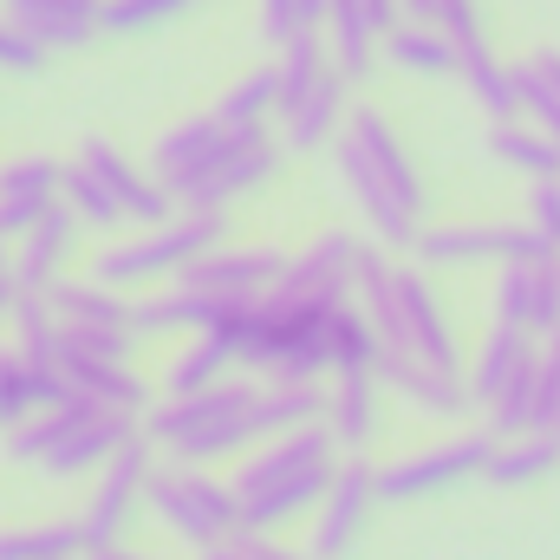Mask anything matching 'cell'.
<instances>
[{
    "label": "cell",
    "instance_id": "6da1fadb",
    "mask_svg": "<svg viewBox=\"0 0 560 560\" xmlns=\"http://www.w3.org/2000/svg\"><path fill=\"white\" fill-rule=\"evenodd\" d=\"M235 365H255L261 378H339V372H378V332L359 300H300L261 293L209 326Z\"/></svg>",
    "mask_w": 560,
    "mask_h": 560
},
{
    "label": "cell",
    "instance_id": "7a4b0ae2",
    "mask_svg": "<svg viewBox=\"0 0 560 560\" xmlns=\"http://www.w3.org/2000/svg\"><path fill=\"white\" fill-rule=\"evenodd\" d=\"M332 163H339V183L346 196L359 202L365 229L385 242V248H418V235L430 229V189H423L418 156L405 150V138L392 131V118L378 105H352V125L346 138L332 143Z\"/></svg>",
    "mask_w": 560,
    "mask_h": 560
},
{
    "label": "cell",
    "instance_id": "3957f363",
    "mask_svg": "<svg viewBox=\"0 0 560 560\" xmlns=\"http://www.w3.org/2000/svg\"><path fill=\"white\" fill-rule=\"evenodd\" d=\"M359 306L378 332V352H398V359H423V365H443V372H463V346H456V326L436 300V280L423 261H405L398 248L372 242L365 248V268H359Z\"/></svg>",
    "mask_w": 560,
    "mask_h": 560
},
{
    "label": "cell",
    "instance_id": "277c9868",
    "mask_svg": "<svg viewBox=\"0 0 560 560\" xmlns=\"http://www.w3.org/2000/svg\"><path fill=\"white\" fill-rule=\"evenodd\" d=\"M339 463H346V456H339V443H332L326 423L268 436V443L235 469V495H242L248 528L275 535V528H287L293 515L319 509L326 489H332V476H339Z\"/></svg>",
    "mask_w": 560,
    "mask_h": 560
},
{
    "label": "cell",
    "instance_id": "5b68a950",
    "mask_svg": "<svg viewBox=\"0 0 560 560\" xmlns=\"http://www.w3.org/2000/svg\"><path fill=\"white\" fill-rule=\"evenodd\" d=\"M143 436L163 450V463H202L215 469L222 456L268 443L261 436V378H222L196 398H156L143 411Z\"/></svg>",
    "mask_w": 560,
    "mask_h": 560
},
{
    "label": "cell",
    "instance_id": "8992f818",
    "mask_svg": "<svg viewBox=\"0 0 560 560\" xmlns=\"http://www.w3.org/2000/svg\"><path fill=\"white\" fill-rule=\"evenodd\" d=\"M138 430L143 418H131V411L92 405V398H59L26 423H13L0 436V450H7V463H39L46 476H85V469H105Z\"/></svg>",
    "mask_w": 560,
    "mask_h": 560
},
{
    "label": "cell",
    "instance_id": "52a82bcc",
    "mask_svg": "<svg viewBox=\"0 0 560 560\" xmlns=\"http://www.w3.org/2000/svg\"><path fill=\"white\" fill-rule=\"evenodd\" d=\"M222 235H229L222 215L183 209V215L163 222V229H143V235H125V242L98 248L92 280H105V287H118V293H131V287H170L176 275H189L202 255H215Z\"/></svg>",
    "mask_w": 560,
    "mask_h": 560
},
{
    "label": "cell",
    "instance_id": "ba28073f",
    "mask_svg": "<svg viewBox=\"0 0 560 560\" xmlns=\"http://www.w3.org/2000/svg\"><path fill=\"white\" fill-rule=\"evenodd\" d=\"M150 515L176 541H189V548H222L229 535L248 528L235 476H215L202 463H156V476H150Z\"/></svg>",
    "mask_w": 560,
    "mask_h": 560
},
{
    "label": "cell",
    "instance_id": "9c48e42d",
    "mask_svg": "<svg viewBox=\"0 0 560 560\" xmlns=\"http://www.w3.org/2000/svg\"><path fill=\"white\" fill-rule=\"evenodd\" d=\"M150 476H156V443L138 430V436L98 469V489H92V502H85V515H79L92 555H98V548H118V541L131 535L138 509H150Z\"/></svg>",
    "mask_w": 560,
    "mask_h": 560
},
{
    "label": "cell",
    "instance_id": "30bf717a",
    "mask_svg": "<svg viewBox=\"0 0 560 560\" xmlns=\"http://www.w3.org/2000/svg\"><path fill=\"white\" fill-rule=\"evenodd\" d=\"M502 436L489 430H469V436H443L418 456H398L378 469V502H423V495H443L469 476H489V456H495Z\"/></svg>",
    "mask_w": 560,
    "mask_h": 560
},
{
    "label": "cell",
    "instance_id": "8fae6325",
    "mask_svg": "<svg viewBox=\"0 0 560 560\" xmlns=\"http://www.w3.org/2000/svg\"><path fill=\"white\" fill-rule=\"evenodd\" d=\"M555 248L535 235V222H436L423 229L411 261L423 268H469V261H548Z\"/></svg>",
    "mask_w": 560,
    "mask_h": 560
},
{
    "label": "cell",
    "instance_id": "7c38bea8",
    "mask_svg": "<svg viewBox=\"0 0 560 560\" xmlns=\"http://www.w3.org/2000/svg\"><path fill=\"white\" fill-rule=\"evenodd\" d=\"M280 150L287 143L275 131H235V143L183 189V209H202V215H222L229 202H242V196H255L261 183H275L280 176Z\"/></svg>",
    "mask_w": 560,
    "mask_h": 560
},
{
    "label": "cell",
    "instance_id": "4fadbf2b",
    "mask_svg": "<svg viewBox=\"0 0 560 560\" xmlns=\"http://www.w3.org/2000/svg\"><path fill=\"white\" fill-rule=\"evenodd\" d=\"M287 261L293 255H275V248H215V255H202L189 275H176L189 293H202L209 306H215V319L222 313H235V306H248V300H261V293H275L280 280H287Z\"/></svg>",
    "mask_w": 560,
    "mask_h": 560
},
{
    "label": "cell",
    "instance_id": "5bb4252c",
    "mask_svg": "<svg viewBox=\"0 0 560 560\" xmlns=\"http://www.w3.org/2000/svg\"><path fill=\"white\" fill-rule=\"evenodd\" d=\"M365 248L352 229H319L293 261L280 293H300V300H359V268H365Z\"/></svg>",
    "mask_w": 560,
    "mask_h": 560
},
{
    "label": "cell",
    "instance_id": "9a60e30c",
    "mask_svg": "<svg viewBox=\"0 0 560 560\" xmlns=\"http://www.w3.org/2000/svg\"><path fill=\"white\" fill-rule=\"evenodd\" d=\"M39 365H52L59 372V385H66V398H92V405H112V411H131L143 418L150 411V385H143L138 372L125 365V359H98V352H72L66 339H52L46 352H33Z\"/></svg>",
    "mask_w": 560,
    "mask_h": 560
},
{
    "label": "cell",
    "instance_id": "2e32d148",
    "mask_svg": "<svg viewBox=\"0 0 560 560\" xmlns=\"http://www.w3.org/2000/svg\"><path fill=\"white\" fill-rule=\"evenodd\" d=\"M372 502H378V469L365 463V456H346L339 463V476H332V489H326V502L313 509V560H339L352 541H359V528L372 522Z\"/></svg>",
    "mask_w": 560,
    "mask_h": 560
},
{
    "label": "cell",
    "instance_id": "e0dca14e",
    "mask_svg": "<svg viewBox=\"0 0 560 560\" xmlns=\"http://www.w3.org/2000/svg\"><path fill=\"white\" fill-rule=\"evenodd\" d=\"M59 176H66V163H52V156H13V163H0V248H13L26 229H39L66 202Z\"/></svg>",
    "mask_w": 560,
    "mask_h": 560
},
{
    "label": "cell",
    "instance_id": "ac0fdd59",
    "mask_svg": "<svg viewBox=\"0 0 560 560\" xmlns=\"http://www.w3.org/2000/svg\"><path fill=\"white\" fill-rule=\"evenodd\" d=\"M229 143H235V131H229L215 112H196V118H176V125L156 138V150H150V170H156V183L183 202V189H189V183H196V176H202V170H209Z\"/></svg>",
    "mask_w": 560,
    "mask_h": 560
},
{
    "label": "cell",
    "instance_id": "d6986e66",
    "mask_svg": "<svg viewBox=\"0 0 560 560\" xmlns=\"http://www.w3.org/2000/svg\"><path fill=\"white\" fill-rule=\"evenodd\" d=\"M79 156H85V163L118 189V202H125V222H131V229H163V222H176V215H183V202L156 183V170H138V163H131L112 138H85Z\"/></svg>",
    "mask_w": 560,
    "mask_h": 560
},
{
    "label": "cell",
    "instance_id": "ffe728a7",
    "mask_svg": "<svg viewBox=\"0 0 560 560\" xmlns=\"http://www.w3.org/2000/svg\"><path fill=\"white\" fill-rule=\"evenodd\" d=\"M79 229H85V222H79L66 202H59V209H52L39 229H26V235L13 242V255H7V261H13V287H20V293H52L59 280L72 275Z\"/></svg>",
    "mask_w": 560,
    "mask_h": 560
},
{
    "label": "cell",
    "instance_id": "44dd1931",
    "mask_svg": "<svg viewBox=\"0 0 560 560\" xmlns=\"http://www.w3.org/2000/svg\"><path fill=\"white\" fill-rule=\"evenodd\" d=\"M346 125H352V79L332 66L300 105L280 112V143L300 150V156H313V150H332V143L346 138Z\"/></svg>",
    "mask_w": 560,
    "mask_h": 560
},
{
    "label": "cell",
    "instance_id": "7402d4cb",
    "mask_svg": "<svg viewBox=\"0 0 560 560\" xmlns=\"http://www.w3.org/2000/svg\"><path fill=\"white\" fill-rule=\"evenodd\" d=\"M495 319L528 326L535 339L560 326V280H555V255L548 261H502L495 268Z\"/></svg>",
    "mask_w": 560,
    "mask_h": 560
},
{
    "label": "cell",
    "instance_id": "603a6c76",
    "mask_svg": "<svg viewBox=\"0 0 560 560\" xmlns=\"http://www.w3.org/2000/svg\"><path fill=\"white\" fill-rule=\"evenodd\" d=\"M0 13L39 39L46 52H72V46H92L105 33V0H0Z\"/></svg>",
    "mask_w": 560,
    "mask_h": 560
},
{
    "label": "cell",
    "instance_id": "cb8c5ba5",
    "mask_svg": "<svg viewBox=\"0 0 560 560\" xmlns=\"http://www.w3.org/2000/svg\"><path fill=\"white\" fill-rule=\"evenodd\" d=\"M535 332L528 326H509V319H489V332H482V346H476V359H469V398H476V411H489L528 365H535Z\"/></svg>",
    "mask_w": 560,
    "mask_h": 560
},
{
    "label": "cell",
    "instance_id": "d4e9b609",
    "mask_svg": "<svg viewBox=\"0 0 560 560\" xmlns=\"http://www.w3.org/2000/svg\"><path fill=\"white\" fill-rule=\"evenodd\" d=\"M385 418V398H378V372H339L326 385V430L339 443V456H365L372 436Z\"/></svg>",
    "mask_w": 560,
    "mask_h": 560
},
{
    "label": "cell",
    "instance_id": "484cf974",
    "mask_svg": "<svg viewBox=\"0 0 560 560\" xmlns=\"http://www.w3.org/2000/svg\"><path fill=\"white\" fill-rule=\"evenodd\" d=\"M59 398H66V385H59L52 365H39V359L20 352V346L0 352V430L26 423L33 411H46V405H59Z\"/></svg>",
    "mask_w": 560,
    "mask_h": 560
},
{
    "label": "cell",
    "instance_id": "4316f807",
    "mask_svg": "<svg viewBox=\"0 0 560 560\" xmlns=\"http://www.w3.org/2000/svg\"><path fill=\"white\" fill-rule=\"evenodd\" d=\"M482 150H489L502 170L528 176V183H541V176H560V138H548L535 118H489V131H482Z\"/></svg>",
    "mask_w": 560,
    "mask_h": 560
},
{
    "label": "cell",
    "instance_id": "83f0119b",
    "mask_svg": "<svg viewBox=\"0 0 560 560\" xmlns=\"http://www.w3.org/2000/svg\"><path fill=\"white\" fill-rule=\"evenodd\" d=\"M326 52H332V66H339L352 85L372 79V66L385 59V33L372 26L365 0H332V13H326Z\"/></svg>",
    "mask_w": 560,
    "mask_h": 560
},
{
    "label": "cell",
    "instance_id": "f1b7e54d",
    "mask_svg": "<svg viewBox=\"0 0 560 560\" xmlns=\"http://www.w3.org/2000/svg\"><path fill=\"white\" fill-rule=\"evenodd\" d=\"M385 66L405 72V79H456L463 46L450 33H436V26H423V20H405V26L385 33Z\"/></svg>",
    "mask_w": 560,
    "mask_h": 560
},
{
    "label": "cell",
    "instance_id": "f546056e",
    "mask_svg": "<svg viewBox=\"0 0 560 560\" xmlns=\"http://www.w3.org/2000/svg\"><path fill=\"white\" fill-rule=\"evenodd\" d=\"M456 79H463V92L476 98V112H482V118H522V79H515V66H502V59H495V46H489V39H482V46H463Z\"/></svg>",
    "mask_w": 560,
    "mask_h": 560
},
{
    "label": "cell",
    "instance_id": "4dcf8cb0",
    "mask_svg": "<svg viewBox=\"0 0 560 560\" xmlns=\"http://www.w3.org/2000/svg\"><path fill=\"white\" fill-rule=\"evenodd\" d=\"M235 365V352L215 339V332H196L189 346H176L170 352V365H163V398H196V392H209V385H222V378H235L229 372Z\"/></svg>",
    "mask_w": 560,
    "mask_h": 560
},
{
    "label": "cell",
    "instance_id": "1f68e13d",
    "mask_svg": "<svg viewBox=\"0 0 560 560\" xmlns=\"http://www.w3.org/2000/svg\"><path fill=\"white\" fill-rule=\"evenodd\" d=\"M326 423V385L319 378H261V436L313 430Z\"/></svg>",
    "mask_w": 560,
    "mask_h": 560
},
{
    "label": "cell",
    "instance_id": "d6a6232c",
    "mask_svg": "<svg viewBox=\"0 0 560 560\" xmlns=\"http://www.w3.org/2000/svg\"><path fill=\"white\" fill-rule=\"evenodd\" d=\"M59 196H66V209L85 222V229H98V235H112V229H131L125 222V202H118V189L85 163V156H72L66 163V176H59Z\"/></svg>",
    "mask_w": 560,
    "mask_h": 560
},
{
    "label": "cell",
    "instance_id": "836d02e7",
    "mask_svg": "<svg viewBox=\"0 0 560 560\" xmlns=\"http://www.w3.org/2000/svg\"><path fill=\"white\" fill-rule=\"evenodd\" d=\"M215 118L229 131H268V118H280V79H275V59L255 66L248 79H235L222 98H215Z\"/></svg>",
    "mask_w": 560,
    "mask_h": 560
},
{
    "label": "cell",
    "instance_id": "e575fe53",
    "mask_svg": "<svg viewBox=\"0 0 560 560\" xmlns=\"http://www.w3.org/2000/svg\"><path fill=\"white\" fill-rule=\"evenodd\" d=\"M555 463H560L555 436H541V430H528V436H502V443H495V456H489V482L522 489V482H541Z\"/></svg>",
    "mask_w": 560,
    "mask_h": 560
},
{
    "label": "cell",
    "instance_id": "d590c367",
    "mask_svg": "<svg viewBox=\"0 0 560 560\" xmlns=\"http://www.w3.org/2000/svg\"><path fill=\"white\" fill-rule=\"evenodd\" d=\"M515 79H522V118H535L548 138H560V52L555 46L528 52L515 66Z\"/></svg>",
    "mask_w": 560,
    "mask_h": 560
},
{
    "label": "cell",
    "instance_id": "8d00e7d4",
    "mask_svg": "<svg viewBox=\"0 0 560 560\" xmlns=\"http://www.w3.org/2000/svg\"><path fill=\"white\" fill-rule=\"evenodd\" d=\"M85 522H46V528H0V560H79Z\"/></svg>",
    "mask_w": 560,
    "mask_h": 560
},
{
    "label": "cell",
    "instance_id": "74e56055",
    "mask_svg": "<svg viewBox=\"0 0 560 560\" xmlns=\"http://www.w3.org/2000/svg\"><path fill=\"white\" fill-rule=\"evenodd\" d=\"M326 13H332V0H261V39L280 52L306 33H326Z\"/></svg>",
    "mask_w": 560,
    "mask_h": 560
},
{
    "label": "cell",
    "instance_id": "f35d334b",
    "mask_svg": "<svg viewBox=\"0 0 560 560\" xmlns=\"http://www.w3.org/2000/svg\"><path fill=\"white\" fill-rule=\"evenodd\" d=\"M189 0H105V33H156L183 13Z\"/></svg>",
    "mask_w": 560,
    "mask_h": 560
},
{
    "label": "cell",
    "instance_id": "ab89813d",
    "mask_svg": "<svg viewBox=\"0 0 560 560\" xmlns=\"http://www.w3.org/2000/svg\"><path fill=\"white\" fill-rule=\"evenodd\" d=\"M430 26L450 33L456 46H482V39H489V20H482L476 0H430Z\"/></svg>",
    "mask_w": 560,
    "mask_h": 560
},
{
    "label": "cell",
    "instance_id": "60d3db41",
    "mask_svg": "<svg viewBox=\"0 0 560 560\" xmlns=\"http://www.w3.org/2000/svg\"><path fill=\"white\" fill-rule=\"evenodd\" d=\"M46 59H52V52H46L39 39H26V33L0 13V72H7V79H33V72H46Z\"/></svg>",
    "mask_w": 560,
    "mask_h": 560
},
{
    "label": "cell",
    "instance_id": "b9f144b4",
    "mask_svg": "<svg viewBox=\"0 0 560 560\" xmlns=\"http://www.w3.org/2000/svg\"><path fill=\"white\" fill-rule=\"evenodd\" d=\"M202 560H313V555L287 548V541L261 535V528H242V535H229L222 548H202Z\"/></svg>",
    "mask_w": 560,
    "mask_h": 560
},
{
    "label": "cell",
    "instance_id": "7bdbcfd3",
    "mask_svg": "<svg viewBox=\"0 0 560 560\" xmlns=\"http://www.w3.org/2000/svg\"><path fill=\"white\" fill-rule=\"evenodd\" d=\"M522 222H535V235L560 248V176H541V183H528V215Z\"/></svg>",
    "mask_w": 560,
    "mask_h": 560
},
{
    "label": "cell",
    "instance_id": "ee69618b",
    "mask_svg": "<svg viewBox=\"0 0 560 560\" xmlns=\"http://www.w3.org/2000/svg\"><path fill=\"white\" fill-rule=\"evenodd\" d=\"M13 300H20V287H13V261L0 255V319H13Z\"/></svg>",
    "mask_w": 560,
    "mask_h": 560
},
{
    "label": "cell",
    "instance_id": "f6af8a7d",
    "mask_svg": "<svg viewBox=\"0 0 560 560\" xmlns=\"http://www.w3.org/2000/svg\"><path fill=\"white\" fill-rule=\"evenodd\" d=\"M541 436H555L560 443V398H555V411H548V423H541Z\"/></svg>",
    "mask_w": 560,
    "mask_h": 560
},
{
    "label": "cell",
    "instance_id": "bcb514c9",
    "mask_svg": "<svg viewBox=\"0 0 560 560\" xmlns=\"http://www.w3.org/2000/svg\"><path fill=\"white\" fill-rule=\"evenodd\" d=\"M92 560H143V555H131V548H98Z\"/></svg>",
    "mask_w": 560,
    "mask_h": 560
},
{
    "label": "cell",
    "instance_id": "7dc6e473",
    "mask_svg": "<svg viewBox=\"0 0 560 560\" xmlns=\"http://www.w3.org/2000/svg\"><path fill=\"white\" fill-rule=\"evenodd\" d=\"M555 280H560V248H555Z\"/></svg>",
    "mask_w": 560,
    "mask_h": 560
}]
</instances>
